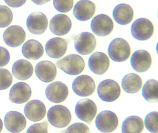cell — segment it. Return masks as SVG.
<instances>
[{
	"label": "cell",
	"mask_w": 158,
	"mask_h": 133,
	"mask_svg": "<svg viewBox=\"0 0 158 133\" xmlns=\"http://www.w3.org/2000/svg\"><path fill=\"white\" fill-rule=\"evenodd\" d=\"M32 1L36 4L41 5L44 4L49 2L50 1H43V0H35V1H33V0H32Z\"/></svg>",
	"instance_id": "obj_37"
},
{
	"label": "cell",
	"mask_w": 158,
	"mask_h": 133,
	"mask_svg": "<svg viewBox=\"0 0 158 133\" xmlns=\"http://www.w3.org/2000/svg\"><path fill=\"white\" fill-rule=\"evenodd\" d=\"M13 15L11 9L8 6L0 5V28L9 26L13 20Z\"/></svg>",
	"instance_id": "obj_29"
},
{
	"label": "cell",
	"mask_w": 158,
	"mask_h": 133,
	"mask_svg": "<svg viewBox=\"0 0 158 133\" xmlns=\"http://www.w3.org/2000/svg\"><path fill=\"white\" fill-rule=\"evenodd\" d=\"M69 90L66 85L61 81H55L48 85L45 90L47 99L53 103H60L67 98Z\"/></svg>",
	"instance_id": "obj_11"
},
{
	"label": "cell",
	"mask_w": 158,
	"mask_h": 133,
	"mask_svg": "<svg viewBox=\"0 0 158 133\" xmlns=\"http://www.w3.org/2000/svg\"><path fill=\"white\" fill-rule=\"evenodd\" d=\"M143 120L139 116L132 115L126 118L123 123L122 133H141L144 129Z\"/></svg>",
	"instance_id": "obj_27"
},
{
	"label": "cell",
	"mask_w": 158,
	"mask_h": 133,
	"mask_svg": "<svg viewBox=\"0 0 158 133\" xmlns=\"http://www.w3.org/2000/svg\"><path fill=\"white\" fill-rule=\"evenodd\" d=\"M143 98L149 102H157L158 101V83L155 79L148 80L142 89Z\"/></svg>",
	"instance_id": "obj_28"
},
{
	"label": "cell",
	"mask_w": 158,
	"mask_h": 133,
	"mask_svg": "<svg viewBox=\"0 0 158 133\" xmlns=\"http://www.w3.org/2000/svg\"><path fill=\"white\" fill-rule=\"evenodd\" d=\"M118 118L111 111H104L97 115L95 124L98 130L103 133L113 132L118 125Z\"/></svg>",
	"instance_id": "obj_7"
},
{
	"label": "cell",
	"mask_w": 158,
	"mask_h": 133,
	"mask_svg": "<svg viewBox=\"0 0 158 133\" xmlns=\"http://www.w3.org/2000/svg\"><path fill=\"white\" fill-rule=\"evenodd\" d=\"M6 129L12 133H19L25 129L27 121L23 115L16 111L8 112L4 117Z\"/></svg>",
	"instance_id": "obj_14"
},
{
	"label": "cell",
	"mask_w": 158,
	"mask_h": 133,
	"mask_svg": "<svg viewBox=\"0 0 158 133\" xmlns=\"http://www.w3.org/2000/svg\"><path fill=\"white\" fill-rule=\"evenodd\" d=\"M113 16L119 25H127L133 20L134 11L131 6L127 4H119L114 9Z\"/></svg>",
	"instance_id": "obj_24"
},
{
	"label": "cell",
	"mask_w": 158,
	"mask_h": 133,
	"mask_svg": "<svg viewBox=\"0 0 158 133\" xmlns=\"http://www.w3.org/2000/svg\"><path fill=\"white\" fill-rule=\"evenodd\" d=\"M96 45V38L90 32H82L75 38V49L78 54L82 55L90 54L95 50Z\"/></svg>",
	"instance_id": "obj_8"
},
{
	"label": "cell",
	"mask_w": 158,
	"mask_h": 133,
	"mask_svg": "<svg viewBox=\"0 0 158 133\" xmlns=\"http://www.w3.org/2000/svg\"><path fill=\"white\" fill-rule=\"evenodd\" d=\"M90 28L92 32L97 36L104 37L112 32L114 28V23L109 16L100 14L92 19Z\"/></svg>",
	"instance_id": "obj_10"
},
{
	"label": "cell",
	"mask_w": 158,
	"mask_h": 133,
	"mask_svg": "<svg viewBox=\"0 0 158 133\" xmlns=\"http://www.w3.org/2000/svg\"><path fill=\"white\" fill-rule=\"evenodd\" d=\"M154 27L151 21L146 18H139L135 20L131 27L132 36L139 41H146L152 36Z\"/></svg>",
	"instance_id": "obj_6"
},
{
	"label": "cell",
	"mask_w": 158,
	"mask_h": 133,
	"mask_svg": "<svg viewBox=\"0 0 158 133\" xmlns=\"http://www.w3.org/2000/svg\"><path fill=\"white\" fill-rule=\"evenodd\" d=\"M28 30L33 34L41 35L48 28V19L45 14L41 12H34L30 14L26 21Z\"/></svg>",
	"instance_id": "obj_12"
},
{
	"label": "cell",
	"mask_w": 158,
	"mask_h": 133,
	"mask_svg": "<svg viewBox=\"0 0 158 133\" xmlns=\"http://www.w3.org/2000/svg\"><path fill=\"white\" fill-rule=\"evenodd\" d=\"M96 5L93 2L82 0L77 2L73 10V14L80 21H86L91 18L96 11Z\"/></svg>",
	"instance_id": "obj_22"
},
{
	"label": "cell",
	"mask_w": 158,
	"mask_h": 133,
	"mask_svg": "<svg viewBox=\"0 0 158 133\" xmlns=\"http://www.w3.org/2000/svg\"><path fill=\"white\" fill-rule=\"evenodd\" d=\"M56 66L68 75H76L83 72L85 63L80 55L71 54L58 60L56 62Z\"/></svg>",
	"instance_id": "obj_1"
},
{
	"label": "cell",
	"mask_w": 158,
	"mask_h": 133,
	"mask_svg": "<svg viewBox=\"0 0 158 133\" xmlns=\"http://www.w3.org/2000/svg\"><path fill=\"white\" fill-rule=\"evenodd\" d=\"M48 119L51 124L58 128L66 127L71 123L72 115L69 109L62 105H56L48 111Z\"/></svg>",
	"instance_id": "obj_2"
},
{
	"label": "cell",
	"mask_w": 158,
	"mask_h": 133,
	"mask_svg": "<svg viewBox=\"0 0 158 133\" xmlns=\"http://www.w3.org/2000/svg\"><path fill=\"white\" fill-rule=\"evenodd\" d=\"M141 78L135 74L130 73L126 75L122 81V87L127 93H135L139 91L142 87Z\"/></svg>",
	"instance_id": "obj_26"
},
{
	"label": "cell",
	"mask_w": 158,
	"mask_h": 133,
	"mask_svg": "<svg viewBox=\"0 0 158 133\" xmlns=\"http://www.w3.org/2000/svg\"><path fill=\"white\" fill-rule=\"evenodd\" d=\"M158 119L157 111L151 112L145 117V127L152 133H158Z\"/></svg>",
	"instance_id": "obj_30"
},
{
	"label": "cell",
	"mask_w": 158,
	"mask_h": 133,
	"mask_svg": "<svg viewBox=\"0 0 158 133\" xmlns=\"http://www.w3.org/2000/svg\"><path fill=\"white\" fill-rule=\"evenodd\" d=\"M72 27L71 19L66 15L58 14L50 20L49 28L51 31L57 36H64L69 33Z\"/></svg>",
	"instance_id": "obj_16"
},
{
	"label": "cell",
	"mask_w": 158,
	"mask_h": 133,
	"mask_svg": "<svg viewBox=\"0 0 158 133\" xmlns=\"http://www.w3.org/2000/svg\"><path fill=\"white\" fill-rule=\"evenodd\" d=\"M10 56L6 48L0 46V67L7 65L10 62Z\"/></svg>",
	"instance_id": "obj_35"
},
{
	"label": "cell",
	"mask_w": 158,
	"mask_h": 133,
	"mask_svg": "<svg viewBox=\"0 0 158 133\" xmlns=\"http://www.w3.org/2000/svg\"><path fill=\"white\" fill-rule=\"evenodd\" d=\"M32 91L30 86L24 82H18L15 84L10 91V101L16 104L27 102L31 98Z\"/></svg>",
	"instance_id": "obj_15"
},
{
	"label": "cell",
	"mask_w": 158,
	"mask_h": 133,
	"mask_svg": "<svg viewBox=\"0 0 158 133\" xmlns=\"http://www.w3.org/2000/svg\"><path fill=\"white\" fill-rule=\"evenodd\" d=\"M48 123L47 120L34 124L28 128L26 133H48Z\"/></svg>",
	"instance_id": "obj_34"
},
{
	"label": "cell",
	"mask_w": 158,
	"mask_h": 133,
	"mask_svg": "<svg viewBox=\"0 0 158 133\" xmlns=\"http://www.w3.org/2000/svg\"><path fill=\"white\" fill-rule=\"evenodd\" d=\"M108 52L111 60L120 62H124L129 58L131 49L127 41L122 38H116L111 42Z\"/></svg>",
	"instance_id": "obj_3"
},
{
	"label": "cell",
	"mask_w": 158,
	"mask_h": 133,
	"mask_svg": "<svg viewBox=\"0 0 158 133\" xmlns=\"http://www.w3.org/2000/svg\"><path fill=\"white\" fill-rule=\"evenodd\" d=\"M72 88L75 93L80 97H88L92 95L96 89L93 79L87 75H82L73 81Z\"/></svg>",
	"instance_id": "obj_9"
},
{
	"label": "cell",
	"mask_w": 158,
	"mask_h": 133,
	"mask_svg": "<svg viewBox=\"0 0 158 133\" xmlns=\"http://www.w3.org/2000/svg\"><path fill=\"white\" fill-rule=\"evenodd\" d=\"M2 128H3V123L2 119L0 118V133L2 130Z\"/></svg>",
	"instance_id": "obj_38"
},
{
	"label": "cell",
	"mask_w": 158,
	"mask_h": 133,
	"mask_svg": "<svg viewBox=\"0 0 158 133\" xmlns=\"http://www.w3.org/2000/svg\"><path fill=\"white\" fill-rule=\"evenodd\" d=\"M12 72L17 79L25 80L32 76L34 68L30 62L27 60L21 59L16 61L13 65Z\"/></svg>",
	"instance_id": "obj_23"
},
{
	"label": "cell",
	"mask_w": 158,
	"mask_h": 133,
	"mask_svg": "<svg viewBox=\"0 0 158 133\" xmlns=\"http://www.w3.org/2000/svg\"><path fill=\"white\" fill-rule=\"evenodd\" d=\"M26 39L24 30L19 26L14 25L6 29L3 34V39L8 46L15 48L22 45Z\"/></svg>",
	"instance_id": "obj_13"
},
{
	"label": "cell",
	"mask_w": 158,
	"mask_h": 133,
	"mask_svg": "<svg viewBox=\"0 0 158 133\" xmlns=\"http://www.w3.org/2000/svg\"><path fill=\"white\" fill-rule=\"evenodd\" d=\"M60 133H89L88 127L81 123H75L67 129L60 131Z\"/></svg>",
	"instance_id": "obj_33"
},
{
	"label": "cell",
	"mask_w": 158,
	"mask_h": 133,
	"mask_svg": "<svg viewBox=\"0 0 158 133\" xmlns=\"http://www.w3.org/2000/svg\"><path fill=\"white\" fill-rule=\"evenodd\" d=\"M75 111L80 120L90 124L97 114V105L89 99H83L77 103Z\"/></svg>",
	"instance_id": "obj_5"
},
{
	"label": "cell",
	"mask_w": 158,
	"mask_h": 133,
	"mask_svg": "<svg viewBox=\"0 0 158 133\" xmlns=\"http://www.w3.org/2000/svg\"><path fill=\"white\" fill-rule=\"evenodd\" d=\"M22 53L27 59L36 60L42 57L44 49L42 44L36 40L27 41L22 47Z\"/></svg>",
	"instance_id": "obj_25"
},
{
	"label": "cell",
	"mask_w": 158,
	"mask_h": 133,
	"mask_svg": "<svg viewBox=\"0 0 158 133\" xmlns=\"http://www.w3.org/2000/svg\"><path fill=\"white\" fill-rule=\"evenodd\" d=\"M98 94L102 100L112 102L118 99L121 94V88L118 83L112 79H105L99 84Z\"/></svg>",
	"instance_id": "obj_4"
},
{
	"label": "cell",
	"mask_w": 158,
	"mask_h": 133,
	"mask_svg": "<svg viewBox=\"0 0 158 133\" xmlns=\"http://www.w3.org/2000/svg\"><path fill=\"white\" fill-rule=\"evenodd\" d=\"M13 76L6 69L0 68V90L7 89L12 83Z\"/></svg>",
	"instance_id": "obj_31"
},
{
	"label": "cell",
	"mask_w": 158,
	"mask_h": 133,
	"mask_svg": "<svg viewBox=\"0 0 158 133\" xmlns=\"http://www.w3.org/2000/svg\"><path fill=\"white\" fill-rule=\"evenodd\" d=\"M53 6L55 9L61 13H67L73 8L74 2L73 0H54Z\"/></svg>",
	"instance_id": "obj_32"
},
{
	"label": "cell",
	"mask_w": 158,
	"mask_h": 133,
	"mask_svg": "<svg viewBox=\"0 0 158 133\" xmlns=\"http://www.w3.org/2000/svg\"><path fill=\"white\" fill-rule=\"evenodd\" d=\"M9 6H11L14 8H17V7H20L23 5L25 3L26 1H4Z\"/></svg>",
	"instance_id": "obj_36"
},
{
	"label": "cell",
	"mask_w": 158,
	"mask_h": 133,
	"mask_svg": "<svg viewBox=\"0 0 158 133\" xmlns=\"http://www.w3.org/2000/svg\"><path fill=\"white\" fill-rule=\"evenodd\" d=\"M35 73L40 80L48 83L55 79L57 75V69L55 65L50 61H43L36 65Z\"/></svg>",
	"instance_id": "obj_21"
},
{
	"label": "cell",
	"mask_w": 158,
	"mask_h": 133,
	"mask_svg": "<svg viewBox=\"0 0 158 133\" xmlns=\"http://www.w3.org/2000/svg\"><path fill=\"white\" fill-rule=\"evenodd\" d=\"M152 57L148 52L138 50L132 54L130 63L132 68L139 73L148 70L152 64Z\"/></svg>",
	"instance_id": "obj_20"
},
{
	"label": "cell",
	"mask_w": 158,
	"mask_h": 133,
	"mask_svg": "<svg viewBox=\"0 0 158 133\" xmlns=\"http://www.w3.org/2000/svg\"><path fill=\"white\" fill-rule=\"evenodd\" d=\"M110 60L104 53L96 52L91 54L88 60V66L91 72L98 75L106 73L110 66Z\"/></svg>",
	"instance_id": "obj_17"
},
{
	"label": "cell",
	"mask_w": 158,
	"mask_h": 133,
	"mask_svg": "<svg viewBox=\"0 0 158 133\" xmlns=\"http://www.w3.org/2000/svg\"><path fill=\"white\" fill-rule=\"evenodd\" d=\"M24 114L28 120L32 122L40 121L46 114V107L41 101L35 99L30 101L25 106Z\"/></svg>",
	"instance_id": "obj_19"
},
{
	"label": "cell",
	"mask_w": 158,
	"mask_h": 133,
	"mask_svg": "<svg viewBox=\"0 0 158 133\" xmlns=\"http://www.w3.org/2000/svg\"><path fill=\"white\" fill-rule=\"evenodd\" d=\"M69 40L60 38H52L48 41L45 46L46 53L49 57L59 59L62 57L67 50Z\"/></svg>",
	"instance_id": "obj_18"
}]
</instances>
